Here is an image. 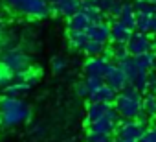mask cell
<instances>
[{
  "label": "cell",
  "mask_w": 156,
  "mask_h": 142,
  "mask_svg": "<svg viewBox=\"0 0 156 142\" xmlns=\"http://www.w3.org/2000/svg\"><path fill=\"white\" fill-rule=\"evenodd\" d=\"M0 118L4 127H15L31 118V109L28 102L15 96H0Z\"/></svg>",
  "instance_id": "1"
},
{
  "label": "cell",
  "mask_w": 156,
  "mask_h": 142,
  "mask_svg": "<svg viewBox=\"0 0 156 142\" xmlns=\"http://www.w3.org/2000/svg\"><path fill=\"white\" fill-rule=\"evenodd\" d=\"M114 109L118 111L119 118L136 120L138 114L143 111V94L129 85L121 92H118V98L114 102Z\"/></svg>",
  "instance_id": "2"
},
{
  "label": "cell",
  "mask_w": 156,
  "mask_h": 142,
  "mask_svg": "<svg viewBox=\"0 0 156 142\" xmlns=\"http://www.w3.org/2000/svg\"><path fill=\"white\" fill-rule=\"evenodd\" d=\"M4 4L9 11L30 19H46L51 13V6L46 0H4Z\"/></svg>",
  "instance_id": "3"
},
{
  "label": "cell",
  "mask_w": 156,
  "mask_h": 142,
  "mask_svg": "<svg viewBox=\"0 0 156 142\" xmlns=\"http://www.w3.org/2000/svg\"><path fill=\"white\" fill-rule=\"evenodd\" d=\"M0 61H2V63L11 70L13 76H19V74H22V72H26L28 68H31V66H30L31 59H30V55H28L20 46L6 48V50L2 52V55H0Z\"/></svg>",
  "instance_id": "4"
},
{
  "label": "cell",
  "mask_w": 156,
  "mask_h": 142,
  "mask_svg": "<svg viewBox=\"0 0 156 142\" xmlns=\"http://www.w3.org/2000/svg\"><path fill=\"white\" fill-rule=\"evenodd\" d=\"M119 120H121V118H119L118 111H116L114 105H112L105 118H101V120H98V122H94V124H88L87 127H88V133H99V135H108V136H112V135H116V129H118V125H119Z\"/></svg>",
  "instance_id": "5"
},
{
  "label": "cell",
  "mask_w": 156,
  "mask_h": 142,
  "mask_svg": "<svg viewBox=\"0 0 156 142\" xmlns=\"http://www.w3.org/2000/svg\"><path fill=\"white\" fill-rule=\"evenodd\" d=\"M127 50L130 54V57H138L145 52H152L154 50V41L151 39L149 33H143V32H132V37L130 41L127 43Z\"/></svg>",
  "instance_id": "6"
},
{
  "label": "cell",
  "mask_w": 156,
  "mask_h": 142,
  "mask_svg": "<svg viewBox=\"0 0 156 142\" xmlns=\"http://www.w3.org/2000/svg\"><path fill=\"white\" fill-rule=\"evenodd\" d=\"M147 131V125L140 124L138 120H119V125L116 129V138H125V140H140L141 135Z\"/></svg>",
  "instance_id": "7"
},
{
  "label": "cell",
  "mask_w": 156,
  "mask_h": 142,
  "mask_svg": "<svg viewBox=\"0 0 156 142\" xmlns=\"http://www.w3.org/2000/svg\"><path fill=\"white\" fill-rule=\"evenodd\" d=\"M110 65H112V61L105 59L103 55L88 57L87 63H85V74H87V78H101V80H105Z\"/></svg>",
  "instance_id": "8"
},
{
  "label": "cell",
  "mask_w": 156,
  "mask_h": 142,
  "mask_svg": "<svg viewBox=\"0 0 156 142\" xmlns=\"http://www.w3.org/2000/svg\"><path fill=\"white\" fill-rule=\"evenodd\" d=\"M105 83H107L108 87H112L116 92H121L125 87H129V80H127V76H125V72H123V70H121L116 63L110 65L108 72H107V76H105Z\"/></svg>",
  "instance_id": "9"
},
{
  "label": "cell",
  "mask_w": 156,
  "mask_h": 142,
  "mask_svg": "<svg viewBox=\"0 0 156 142\" xmlns=\"http://www.w3.org/2000/svg\"><path fill=\"white\" fill-rule=\"evenodd\" d=\"M87 35H88L90 41H98L101 44H108L110 43V21L92 24L87 30Z\"/></svg>",
  "instance_id": "10"
},
{
  "label": "cell",
  "mask_w": 156,
  "mask_h": 142,
  "mask_svg": "<svg viewBox=\"0 0 156 142\" xmlns=\"http://www.w3.org/2000/svg\"><path fill=\"white\" fill-rule=\"evenodd\" d=\"M79 9H81V0H64V2L51 6V13L57 17H64V19L73 17L75 13H79Z\"/></svg>",
  "instance_id": "11"
},
{
  "label": "cell",
  "mask_w": 156,
  "mask_h": 142,
  "mask_svg": "<svg viewBox=\"0 0 156 142\" xmlns=\"http://www.w3.org/2000/svg\"><path fill=\"white\" fill-rule=\"evenodd\" d=\"M108 21H110V41L114 44H127L132 37V32L118 21H112V19Z\"/></svg>",
  "instance_id": "12"
},
{
  "label": "cell",
  "mask_w": 156,
  "mask_h": 142,
  "mask_svg": "<svg viewBox=\"0 0 156 142\" xmlns=\"http://www.w3.org/2000/svg\"><path fill=\"white\" fill-rule=\"evenodd\" d=\"M110 107L112 105L103 103V102H88V105H87V125L105 118L107 113L110 111Z\"/></svg>",
  "instance_id": "13"
},
{
  "label": "cell",
  "mask_w": 156,
  "mask_h": 142,
  "mask_svg": "<svg viewBox=\"0 0 156 142\" xmlns=\"http://www.w3.org/2000/svg\"><path fill=\"white\" fill-rule=\"evenodd\" d=\"M79 11H83V13L92 21V24H96V22H105V21H107V15L98 8L96 0H81V9H79Z\"/></svg>",
  "instance_id": "14"
},
{
  "label": "cell",
  "mask_w": 156,
  "mask_h": 142,
  "mask_svg": "<svg viewBox=\"0 0 156 142\" xmlns=\"http://www.w3.org/2000/svg\"><path fill=\"white\" fill-rule=\"evenodd\" d=\"M118 22H121V24H123L125 28H129L130 32H136V28H138V13H136V9H134V4L125 2L123 11H121Z\"/></svg>",
  "instance_id": "15"
},
{
  "label": "cell",
  "mask_w": 156,
  "mask_h": 142,
  "mask_svg": "<svg viewBox=\"0 0 156 142\" xmlns=\"http://www.w3.org/2000/svg\"><path fill=\"white\" fill-rule=\"evenodd\" d=\"M116 98H118V92H116L112 87H108V85L105 83L99 91H96V92H92V94L88 96V102H103V103L114 105Z\"/></svg>",
  "instance_id": "16"
},
{
  "label": "cell",
  "mask_w": 156,
  "mask_h": 142,
  "mask_svg": "<svg viewBox=\"0 0 156 142\" xmlns=\"http://www.w3.org/2000/svg\"><path fill=\"white\" fill-rule=\"evenodd\" d=\"M90 26H92V21H90L83 11L75 13L73 17L68 19V30H70V32H87Z\"/></svg>",
  "instance_id": "17"
},
{
  "label": "cell",
  "mask_w": 156,
  "mask_h": 142,
  "mask_svg": "<svg viewBox=\"0 0 156 142\" xmlns=\"http://www.w3.org/2000/svg\"><path fill=\"white\" fill-rule=\"evenodd\" d=\"M123 72H125V76H127V80H129V85L140 76V72H141V68L136 65V59L134 57H127V59H123V61H119V63H116Z\"/></svg>",
  "instance_id": "18"
},
{
  "label": "cell",
  "mask_w": 156,
  "mask_h": 142,
  "mask_svg": "<svg viewBox=\"0 0 156 142\" xmlns=\"http://www.w3.org/2000/svg\"><path fill=\"white\" fill-rule=\"evenodd\" d=\"M138 32L143 33H156V15H138Z\"/></svg>",
  "instance_id": "19"
},
{
  "label": "cell",
  "mask_w": 156,
  "mask_h": 142,
  "mask_svg": "<svg viewBox=\"0 0 156 142\" xmlns=\"http://www.w3.org/2000/svg\"><path fill=\"white\" fill-rule=\"evenodd\" d=\"M88 41L90 39H88L87 32H70L68 30V43H70L72 48H75V50H85V46H87Z\"/></svg>",
  "instance_id": "20"
},
{
  "label": "cell",
  "mask_w": 156,
  "mask_h": 142,
  "mask_svg": "<svg viewBox=\"0 0 156 142\" xmlns=\"http://www.w3.org/2000/svg\"><path fill=\"white\" fill-rule=\"evenodd\" d=\"M31 89V83H28V81H13L9 87H6L4 91V94L6 96H15V98H19V96H22V94H26L28 91Z\"/></svg>",
  "instance_id": "21"
},
{
  "label": "cell",
  "mask_w": 156,
  "mask_h": 142,
  "mask_svg": "<svg viewBox=\"0 0 156 142\" xmlns=\"http://www.w3.org/2000/svg\"><path fill=\"white\" fill-rule=\"evenodd\" d=\"M132 4L138 15H156V0H136Z\"/></svg>",
  "instance_id": "22"
},
{
  "label": "cell",
  "mask_w": 156,
  "mask_h": 142,
  "mask_svg": "<svg viewBox=\"0 0 156 142\" xmlns=\"http://www.w3.org/2000/svg\"><path fill=\"white\" fill-rule=\"evenodd\" d=\"M143 111L154 120L156 118V92H145L143 94Z\"/></svg>",
  "instance_id": "23"
},
{
  "label": "cell",
  "mask_w": 156,
  "mask_h": 142,
  "mask_svg": "<svg viewBox=\"0 0 156 142\" xmlns=\"http://www.w3.org/2000/svg\"><path fill=\"white\" fill-rule=\"evenodd\" d=\"M154 54H156V52H145V54H141V55L134 57V59H136V65H138L141 70H145V72H152Z\"/></svg>",
  "instance_id": "24"
},
{
  "label": "cell",
  "mask_w": 156,
  "mask_h": 142,
  "mask_svg": "<svg viewBox=\"0 0 156 142\" xmlns=\"http://www.w3.org/2000/svg\"><path fill=\"white\" fill-rule=\"evenodd\" d=\"M105 48H107V44H101V43H98V41H88L83 52H85L88 57H98V55H103Z\"/></svg>",
  "instance_id": "25"
},
{
  "label": "cell",
  "mask_w": 156,
  "mask_h": 142,
  "mask_svg": "<svg viewBox=\"0 0 156 142\" xmlns=\"http://www.w3.org/2000/svg\"><path fill=\"white\" fill-rule=\"evenodd\" d=\"M15 81V76H13V72H11V70L2 63V61H0V87H9L11 83Z\"/></svg>",
  "instance_id": "26"
},
{
  "label": "cell",
  "mask_w": 156,
  "mask_h": 142,
  "mask_svg": "<svg viewBox=\"0 0 156 142\" xmlns=\"http://www.w3.org/2000/svg\"><path fill=\"white\" fill-rule=\"evenodd\" d=\"M112 55H114L112 59H114L116 63H119V61L130 57V54H129V50H127V44H112Z\"/></svg>",
  "instance_id": "27"
},
{
  "label": "cell",
  "mask_w": 156,
  "mask_h": 142,
  "mask_svg": "<svg viewBox=\"0 0 156 142\" xmlns=\"http://www.w3.org/2000/svg\"><path fill=\"white\" fill-rule=\"evenodd\" d=\"M85 81H87V85H88L90 94H92V92H96V91H99V89L105 85V80H101V78H87Z\"/></svg>",
  "instance_id": "28"
},
{
  "label": "cell",
  "mask_w": 156,
  "mask_h": 142,
  "mask_svg": "<svg viewBox=\"0 0 156 142\" xmlns=\"http://www.w3.org/2000/svg\"><path fill=\"white\" fill-rule=\"evenodd\" d=\"M87 142H114L112 136L108 135H99V133H88Z\"/></svg>",
  "instance_id": "29"
},
{
  "label": "cell",
  "mask_w": 156,
  "mask_h": 142,
  "mask_svg": "<svg viewBox=\"0 0 156 142\" xmlns=\"http://www.w3.org/2000/svg\"><path fill=\"white\" fill-rule=\"evenodd\" d=\"M138 142H156V125L154 127H147V131L141 135V138Z\"/></svg>",
  "instance_id": "30"
},
{
  "label": "cell",
  "mask_w": 156,
  "mask_h": 142,
  "mask_svg": "<svg viewBox=\"0 0 156 142\" xmlns=\"http://www.w3.org/2000/svg\"><path fill=\"white\" fill-rule=\"evenodd\" d=\"M75 92H77V96H83V98H88L90 96V91H88V85H87V81H79L75 85Z\"/></svg>",
  "instance_id": "31"
},
{
  "label": "cell",
  "mask_w": 156,
  "mask_h": 142,
  "mask_svg": "<svg viewBox=\"0 0 156 142\" xmlns=\"http://www.w3.org/2000/svg\"><path fill=\"white\" fill-rule=\"evenodd\" d=\"M51 68H53V72H62L66 68V59L64 57H55L51 61Z\"/></svg>",
  "instance_id": "32"
},
{
  "label": "cell",
  "mask_w": 156,
  "mask_h": 142,
  "mask_svg": "<svg viewBox=\"0 0 156 142\" xmlns=\"http://www.w3.org/2000/svg\"><path fill=\"white\" fill-rule=\"evenodd\" d=\"M114 2H116V0H96L98 8H99L105 15H108V11H110V8L114 6Z\"/></svg>",
  "instance_id": "33"
},
{
  "label": "cell",
  "mask_w": 156,
  "mask_h": 142,
  "mask_svg": "<svg viewBox=\"0 0 156 142\" xmlns=\"http://www.w3.org/2000/svg\"><path fill=\"white\" fill-rule=\"evenodd\" d=\"M149 91L151 92H156V72H149Z\"/></svg>",
  "instance_id": "34"
},
{
  "label": "cell",
  "mask_w": 156,
  "mask_h": 142,
  "mask_svg": "<svg viewBox=\"0 0 156 142\" xmlns=\"http://www.w3.org/2000/svg\"><path fill=\"white\" fill-rule=\"evenodd\" d=\"M136 120H138L140 124H143V125H147V127H149V122H151L152 118H151V116H149V114H147L145 111H141V113L138 114V118H136Z\"/></svg>",
  "instance_id": "35"
},
{
  "label": "cell",
  "mask_w": 156,
  "mask_h": 142,
  "mask_svg": "<svg viewBox=\"0 0 156 142\" xmlns=\"http://www.w3.org/2000/svg\"><path fill=\"white\" fill-rule=\"evenodd\" d=\"M31 135H33V136H42V135H44V127H42L41 124H33V125H31Z\"/></svg>",
  "instance_id": "36"
},
{
  "label": "cell",
  "mask_w": 156,
  "mask_h": 142,
  "mask_svg": "<svg viewBox=\"0 0 156 142\" xmlns=\"http://www.w3.org/2000/svg\"><path fill=\"white\" fill-rule=\"evenodd\" d=\"M46 2H48L50 6H55V4H59V2H64V0H46Z\"/></svg>",
  "instance_id": "37"
},
{
  "label": "cell",
  "mask_w": 156,
  "mask_h": 142,
  "mask_svg": "<svg viewBox=\"0 0 156 142\" xmlns=\"http://www.w3.org/2000/svg\"><path fill=\"white\" fill-rule=\"evenodd\" d=\"M114 142H138V140H125V138H114Z\"/></svg>",
  "instance_id": "38"
},
{
  "label": "cell",
  "mask_w": 156,
  "mask_h": 142,
  "mask_svg": "<svg viewBox=\"0 0 156 142\" xmlns=\"http://www.w3.org/2000/svg\"><path fill=\"white\" fill-rule=\"evenodd\" d=\"M2 28H4V17L0 15V32H2Z\"/></svg>",
  "instance_id": "39"
},
{
  "label": "cell",
  "mask_w": 156,
  "mask_h": 142,
  "mask_svg": "<svg viewBox=\"0 0 156 142\" xmlns=\"http://www.w3.org/2000/svg\"><path fill=\"white\" fill-rule=\"evenodd\" d=\"M152 70L156 72V54H154V63H152Z\"/></svg>",
  "instance_id": "40"
},
{
  "label": "cell",
  "mask_w": 156,
  "mask_h": 142,
  "mask_svg": "<svg viewBox=\"0 0 156 142\" xmlns=\"http://www.w3.org/2000/svg\"><path fill=\"white\" fill-rule=\"evenodd\" d=\"M2 44H4V35L0 33V46H2Z\"/></svg>",
  "instance_id": "41"
},
{
  "label": "cell",
  "mask_w": 156,
  "mask_h": 142,
  "mask_svg": "<svg viewBox=\"0 0 156 142\" xmlns=\"http://www.w3.org/2000/svg\"><path fill=\"white\" fill-rule=\"evenodd\" d=\"M154 52H156V41H154Z\"/></svg>",
  "instance_id": "42"
},
{
  "label": "cell",
  "mask_w": 156,
  "mask_h": 142,
  "mask_svg": "<svg viewBox=\"0 0 156 142\" xmlns=\"http://www.w3.org/2000/svg\"><path fill=\"white\" fill-rule=\"evenodd\" d=\"M152 122H154V125H156V118H154V120H152Z\"/></svg>",
  "instance_id": "43"
},
{
  "label": "cell",
  "mask_w": 156,
  "mask_h": 142,
  "mask_svg": "<svg viewBox=\"0 0 156 142\" xmlns=\"http://www.w3.org/2000/svg\"><path fill=\"white\" fill-rule=\"evenodd\" d=\"M0 124H2V118H0Z\"/></svg>",
  "instance_id": "44"
},
{
  "label": "cell",
  "mask_w": 156,
  "mask_h": 142,
  "mask_svg": "<svg viewBox=\"0 0 156 142\" xmlns=\"http://www.w3.org/2000/svg\"><path fill=\"white\" fill-rule=\"evenodd\" d=\"M132 2H136V0H132Z\"/></svg>",
  "instance_id": "45"
}]
</instances>
